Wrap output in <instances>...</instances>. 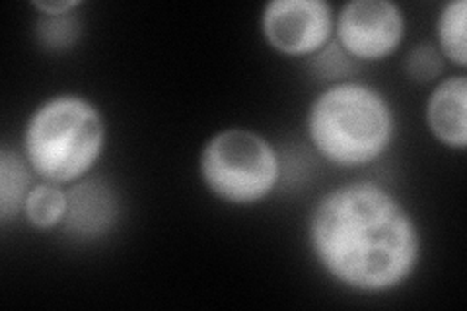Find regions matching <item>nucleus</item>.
Wrapping results in <instances>:
<instances>
[{
    "label": "nucleus",
    "instance_id": "f257e3e1",
    "mask_svg": "<svg viewBox=\"0 0 467 311\" xmlns=\"http://www.w3.org/2000/svg\"><path fill=\"white\" fill-rule=\"evenodd\" d=\"M306 240L321 273L355 294L396 292L422 259L417 218L396 192L372 180L324 192L308 216Z\"/></svg>",
    "mask_w": 467,
    "mask_h": 311
},
{
    "label": "nucleus",
    "instance_id": "f03ea898",
    "mask_svg": "<svg viewBox=\"0 0 467 311\" xmlns=\"http://www.w3.org/2000/svg\"><path fill=\"white\" fill-rule=\"evenodd\" d=\"M304 127L314 152L327 164L362 170L389 152L398 115L382 90L355 78L324 86L310 101Z\"/></svg>",
    "mask_w": 467,
    "mask_h": 311
},
{
    "label": "nucleus",
    "instance_id": "7ed1b4c3",
    "mask_svg": "<svg viewBox=\"0 0 467 311\" xmlns=\"http://www.w3.org/2000/svg\"><path fill=\"white\" fill-rule=\"evenodd\" d=\"M106 148L108 121L98 103L61 92L29 113L20 150L39 181L68 187L94 173Z\"/></svg>",
    "mask_w": 467,
    "mask_h": 311
},
{
    "label": "nucleus",
    "instance_id": "20e7f679",
    "mask_svg": "<svg viewBox=\"0 0 467 311\" xmlns=\"http://www.w3.org/2000/svg\"><path fill=\"white\" fill-rule=\"evenodd\" d=\"M199 177L224 204L247 209L265 202L283 180V158L261 132L228 127L207 139L199 152Z\"/></svg>",
    "mask_w": 467,
    "mask_h": 311
},
{
    "label": "nucleus",
    "instance_id": "39448f33",
    "mask_svg": "<svg viewBox=\"0 0 467 311\" xmlns=\"http://www.w3.org/2000/svg\"><path fill=\"white\" fill-rule=\"evenodd\" d=\"M407 36V18L393 0H348L335 12V41L360 63L396 55Z\"/></svg>",
    "mask_w": 467,
    "mask_h": 311
},
{
    "label": "nucleus",
    "instance_id": "423d86ee",
    "mask_svg": "<svg viewBox=\"0 0 467 311\" xmlns=\"http://www.w3.org/2000/svg\"><path fill=\"white\" fill-rule=\"evenodd\" d=\"M267 47L308 61L335 37V8L327 0H269L259 16Z\"/></svg>",
    "mask_w": 467,
    "mask_h": 311
},
{
    "label": "nucleus",
    "instance_id": "0eeeda50",
    "mask_svg": "<svg viewBox=\"0 0 467 311\" xmlns=\"http://www.w3.org/2000/svg\"><path fill=\"white\" fill-rule=\"evenodd\" d=\"M121 218V199L104 177L90 175L67 187V214L61 232L77 244L104 240Z\"/></svg>",
    "mask_w": 467,
    "mask_h": 311
},
{
    "label": "nucleus",
    "instance_id": "6e6552de",
    "mask_svg": "<svg viewBox=\"0 0 467 311\" xmlns=\"http://www.w3.org/2000/svg\"><path fill=\"white\" fill-rule=\"evenodd\" d=\"M425 123L431 137L448 150L467 148V77L465 72L442 77L425 103Z\"/></svg>",
    "mask_w": 467,
    "mask_h": 311
},
{
    "label": "nucleus",
    "instance_id": "1a4fd4ad",
    "mask_svg": "<svg viewBox=\"0 0 467 311\" xmlns=\"http://www.w3.org/2000/svg\"><path fill=\"white\" fill-rule=\"evenodd\" d=\"M37 181L22 150L3 146L0 150V224L5 228L22 218L26 199Z\"/></svg>",
    "mask_w": 467,
    "mask_h": 311
},
{
    "label": "nucleus",
    "instance_id": "9d476101",
    "mask_svg": "<svg viewBox=\"0 0 467 311\" xmlns=\"http://www.w3.org/2000/svg\"><path fill=\"white\" fill-rule=\"evenodd\" d=\"M467 3L465 0H448L436 18V47L441 49L446 63L467 68Z\"/></svg>",
    "mask_w": 467,
    "mask_h": 311
},
{
    "label": "nucleus",
    "instance_id": "9b49d317",
    "mask_svg": "<svg viewBox=\"0 0 467 311\" xmlns=\"http://www.w3.org/2000/svg\"><path fill=\"white\" fill-rule=\"evenodd\" d=\"M67 214V187L37 181L26 199L22 218L39 232L61 230Z\"/></svg>",
    "mask_w": 467,
    "mask_h": 311
},
{
    "label": "nucleus",
    "instance_id": "f8f14e48",
    "mask_svg": "<svg viewBox=\"0 0 467 311\" xmlns=\"http://www.w3.org/2000/svg\"><path fill=\"white\" fill-rule=\"evenodd\" d=\"M84 34V22L78 10L70 14H61V16H46L37 14L34 24V37L36 43L47 53L61 55L75 49Z\"/></svg>",
    "mask_w": 467,
    "mask_h": 311
},
{
    "label": "nucleus",
    "instance_id": "ddd939ff",
    "mask_svg": "<svg viewBox=\"0 0 467 311\" xmlns=\"http://www.w3.org/2000/svg\"><path fill=\"white\" fill-rule=\"evenodd\" d=\"M308 68L312 77L319 82L335 84V82H345V80H355L358 74V63L355 58H350L337 41H329L327 46L317 51L314 57H310Z\"/></svg>",
    "mask_w": 467,
    "mask_h": 311
},
{
    "label": "nucleus",
    "instance_id": "4468645a",
    "mask_svg": "<svg viewBox=\"0 0 467 311\" xmlns=\"http://www.w3.org/2000/svg\"><path fill=\"white\" fill-rule=\"evenodd\" d=\"M403 70L409 80L417 84H432L444 77L446 58L434 41H420L405 53Z\"/></svg>",
    "mask_w": 467,
    "mask_h": 311
},
{
    "label": "nucleus",
    "instance_id": "2eb2a0df",
    "mask_svg": "<svg viewBox=\"0 0 467 311\" xmlns=\"http://www.w3.org/2000/svg\"><path fill=\"white\" fill-rule=\"evenodd\" d=\"M82 5V0H36L32 8L37 14H46V16H61V14L80 10Z\"/></svg>",
    "mask_w": 467,
    "mask_h": 311
}]
</instances>
